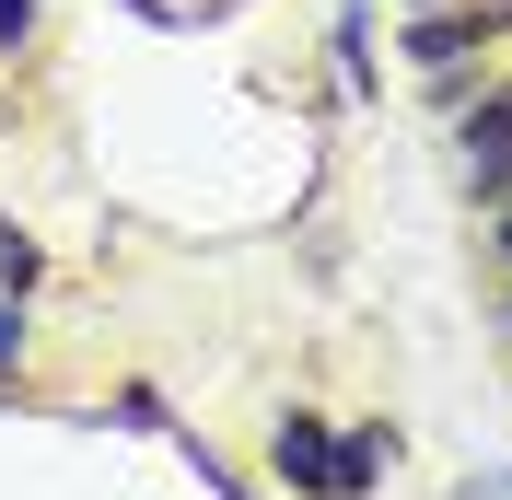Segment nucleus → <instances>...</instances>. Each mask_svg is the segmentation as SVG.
Instances as JSON below:
<instances>
[{"label": "nucleus", "mask_w": 512, "mask_h": 500, "mask_svg": "<svg viewBox=\"0 0 512 500\" xmlns=\"http://www.w3.org/2000/svg\"><path fill=\"white\" fill-rule=\"evenodd\" d=\"M0 373H24V314L0 303Z\"/></svg>", "instance_id": "4"}, {"label": "nucleus", "mask_w": 512, "mask_h": 500, "mask_svg": "<svg viewBox=\"0 0 512 500\" xmlns=\"http://www.w3.org/2000/svg\"><path fill=\"white\" fill-rule=\"evenodd\" d=\"M454 140H466V175H478L489 198H512V94H501V105H478Z\"/></svg>", "instance_id": "2"}, {"label": "nucleus", "mask_w": 512, "mask_h": 500, "mask_svg": "<svg viewBox=\"0 0 512 500\" xmlns=\"http://www.w3.org/2000/svg\"><path fill=\"white\" fill-rule=\"evenodd\" d=\"M268 466H280L291 489H315V500H361L373 466H384V431H350V442H338L315 407H291L280 431H268Z\"/></svg>", "instance_id": "1"}, {"label": "nucleus", "mask_w": 512, "mask_h": 500, "mask_svg": "<svg viewBox=\"0 0 512 500\" xmlns=\"http://www.w3.org/2000/svg\"><path fill=\"white\" fill-rule=\"evenodd\" d=\"M0 280H12V291L35 280V245H24V233H0Z\"/></svg>", "instance_id": "3"}, {"label": "nucleus", "mask_w": 512, "mask_h": 500, "mask_svg": "<svg viewBox=\"0 0 512 500\" xmlns=\"http://www.w3.org/2000/svg\"><path fill=\"white\" fill-rule=\"evenodd\" d=\"M24 24H35V0H0V47H24Z\"/></svg>", "instance_id": "5"}, {"label": "nucleus", "mask_w": 512, "mask_h": 500, "mask_svg": "<svg viewBox=\"0 0 512 500\" xmlns=\"http://www.w3.org/2000/svg\"><path fill=\"white\" fill-rule=\"evenodd\" d=\"M489 245H501V256H512V198H501V233H489Z\"/></svg>", "instance_id": "6"}]
</instances>
